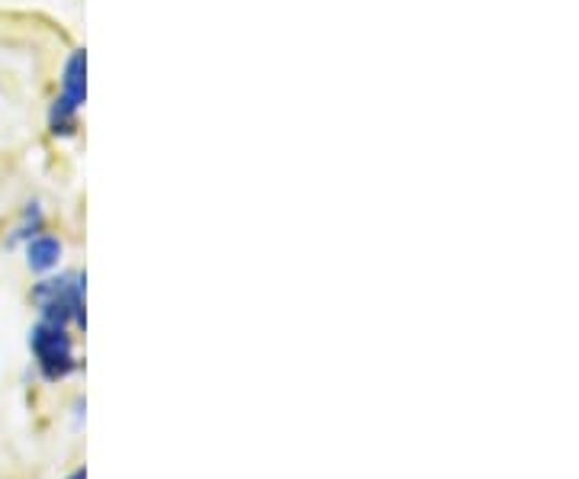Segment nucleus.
Wrapping results in <instances>:
<instances>
[{
	"label": "nucleus",
	"instance_id": "1",
	"mask_svg": "<svg viewBox=\"0 0 579 479\" xmlns=\"http://www.w3.org/2000/svg\"><path fill=\"white\" fill-rule=\"evenodd\" d=\"M33 303L39 309V319L84 329V274L81 271H65L58 277L46 274L33 287Z\"/></svg>",
	"mask_w": 579,
	"mask_h": 479
},
{
	"label": "nucleus",
	"instance_id": "2",
	"mask_svg": "<svg viewBox=\"0 0 579 479\" xmlns=\"http://www.w3.org/2000/svg\"><path fill=\"white\" fill-rule=\"evenodd\" d=\"M30 351H33L36 367L48 384H58V380H65L68 374L78 370L75 341L68 335V326H55V322L39 319L30 329Z\"/></svg>",
	"mask_w": 579,
	"mask_h": 479
},
{
	"label": "nucleus",
	"instance_id": "3",
	"mask_svg": "<svg viewBox=\"0 0 579 479\" xmlns=\"http://www.w3.org/2000/svg\"><path fill=\"white\" fill-rule=\"evenodd\" d=\"M58 100L81 110L88 103V48H71L65 65H61V78H58Z\"/></svg>",
	"mask_w": 579,
	"mask_h": 479
},
{
	"label": "nucleus",
	"instance_id": "4",
	"mask_svg": "<svg viewBox=\"0 0 579 479\" xmlns=\"http://www.w3.org/2000/svg\"><path fill=\"white\" fill-rule=\"evenodd\" d=\"M23 254H26V267L39 277L55 274L61 267V258H65V241L58 239L55 232H39L36 239H30L23 244Z\"/></svg>",
	"mask_w": 579,
	"mask_h": 479
},
{
	"label": "nucleus",
	"instance_id": "5",
	"mask_svg": "<svg viewBox=\"0 0 579 479\" xmlns=\"http://www.w3.org/2000/svg\"><path fill=\"white\" fill-rule=\"evenodd\" d=\"M46 206H43V199L39 196H33V199H26L23 206H20V219H16V226L10 229V236H7V248H16V244H26L30 239H36L39 232H46Z\"/></svg>",
	"mask_w": 579,
	"mask_h": 479
},
{
	"label": "nucleus",
	"instance_id": "6",
	"mask_svg": "<svg viewBox=\"0 0 579 479\" xmlns=\"http://www.w3.org/2000/svg\"><path fill=\"white\" fill-rule=\"evenodd\" d=\"M46 126L52 139H58V142H71V139L81 136V110H75V106H68V103H61V100L55 96V100L48 103Z\"/></svg>",
	"mask_w": 579,
	"mask_h": 479
},
{
	"label": "nucleus",
	"instance_id": "7",
	"mask_svg": "<svg viewBox=\"0 0 579 479\" xmlns=\"http://www.w3.org/2000/svg\"><path fill=\"white\" fill-rule=\"evenodd\" d=\"M68 479H88V470H75Z\"/></svg>",
	"mask_w": 579,
	"mask_h": 479
}]
</instances>
